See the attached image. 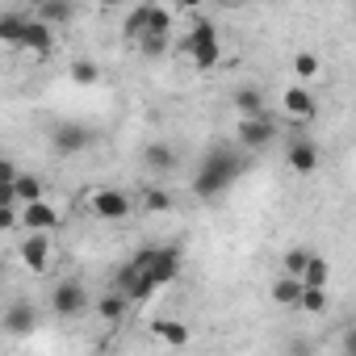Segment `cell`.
Here are the masks:
<instances>
[{"label": "cell", "mask_w": 356, "mask_h": 356, "mask_svg": "<svg viewBox=\"0 0 356 356\" xmlns=\"http://www.w3.org/2000/svg\"><path fill=\"white\" fill-rule=\"evenodd\" d=\"M248 151H239V147H210L206 155H202V163H197V176H193V197L197 202H214V197H222L239 176H243V168H248V159H243Z\"/></svg>", "instance_id": "obj_1"}, {"label": "cell", "mask_w": 356, "mask_h": 356, "mask_svg": "<svg viewBox=\"0 0 356 356\" xmlns=\"http://www.w3.org/2000/svg\"><path fill=\"white\" fill-rule=\"evenodd\" d=\"M130 268H138L155 289H163L181 277V248L176 243H147L130 256Z\"/></svg>", "instance_id": "obj_2"}, {"label": "cell", "mask_w": 356, "mask_h": 356, "mask_svg": "<svg viewBox=\"0 0 356 356\" xmlns=\"http://www.w3.org/2000/svg\"><path fill=\"white\" fill-rule=\"evenodd\" d=\"M181 51H185V55L193 59V67H202V72L218 67V63H222V38H218L214 22H197V26L185 34Z\"/></svg>", "instance_id": "obj_3"}, {"label": "cell", "mask_w": 356, "mask_h": 356, "mask_svg": "<svg viewBox=\"0 0 356 356\" xmlns=\"http://www.w3.org/2000/svg\"><path fill=\"white\" fill-rule=\"evenodd\" d=\"M277 134H281V126H277V118H273L268 109H264V113H256V118H239V130H235L239 151H248V155L268 151V147L277 143Z\"/></svg>", "instance_id": "obj_4"}, {"label": "cell", "mask_w": 356, "mask_h": 356, "mask_svg": "<svg viewBox=\"0 0 356 356\" xmlns=\"http://www.w3.org/2000/svg\"><path fill=\"white\" fill-rule=\"evenodd\" d=\"M92 143H97V130H92V126H84V122H59V126L51 130V151H55L59 159L84 155Z\"/></svg>", "instance_id": "obj_5"}, {"label": "cell", "mask_w": 356, "mask_h": 356, "mask_svg": "<svg viewBox=\"0 0 356 356\" xmlns=\"http://www.w3.org/2000/svg\"><path fill=\"white\" fill-rule=\"evenodd\" d=\"M130 210H134L130 193H122V189H113V185H101V189H92V197H88V214H92L97 222H126Z\"/></svg>", "instance_id": "obj_6"}, {"label": "cell", "mask_w": 356, "mask_h": 356, "mask_svg": "<svg viewBox=\"0 0 356 356\" xmlns=\"http://www.w3.org/2000/svg\"><path fill=\"white\" fill-rule=\"evenodd\" d=\"M51 310H55V318H80V314L88 310V289H84V281H80V277L55 281V289H51Z\"/></svg>", "instance_id": "obj_7"}, {"label": "cell", "mask_w": 356, "mask_h": 356, "mask_svg": "<svg viewBox=\"0 0 356 356\" xmlns=\"http://www.w3.org/2000/svg\"><path fill=\"white\" fill-rule=\"evenodd\" d=\"M17 227H26V231H59L63 227V214H59V206H51L47 197H38V202H22L17 206Z\"/></svg>", "instance_id": "obj_8"}, {"label": "cell", "mask_w": 356, "mask_h": 356, "mask_svg": "<svg viewBox=\"0 0 356 356\" xmlns=\"http://www.w3.org/2000/svg\"><path fill=\"white\" fill-rule=\"evenodd\" d=\"M285 163H289V172H298V176H314L318 163H323V151H318L314 138H289V143H285Z\"/></svg>", "instance_id": "obj_9"}, {"label": "cell", "mask_w": 356, "mask_h": 356, "mask_svg": "<svg viewBox=\"0 0 356 356\" xmlns=\"http://www.w3.org/2000/svg\"><path fill=\"white\" fill-rule=\"evenodd\" d=\"M17 51L22 55H51L55 51V26L42 22V17H26V30H22Z\"/></svg>", "instance_id": "obj_10"}, {"label": "cell", "mask_w": 356, "mask_h": 356, "mask_svg": "<svg viewBox=\"0 0 356 356\" xmlns=\"http://www.w3.org/2000/svg\"><path fill=\"white\" fill-rule=\"evenodd\" d=\"M17 256H22V264H26L30 273H47V268H51V256H55L51 235H47V231H30V235L22 239V248H17Z\"/></svg>", "instance_id": "obj_11"}, {"label": "cell", "mask_w": 356, "mask_h": 356, "mask_svg": "<svg viewBox=\"0 0 356 356\" xmlns=\"http://www.w3.org/2000/svg\"><path fill=\"white\" fill-rule=\"evenodd\" d=\"M0 327H5L9 335H30V331L38 327V310H34V302H26V298L9 302L5 314H0Z\"/></svg>", "instance_id": "obj_12"}, {"label": "cell", "mask_w": 356, "mask_h": 356, "mask_svg": "<svg viewBox=\"0 0 356 356\" xmlns=\"http://www.w3.org/2000/svg\"><path fill=\"white\" fill-rule=\"evenodd\" d=\"M281 109H285V118H289V122H310V118L318 113V105H314V97H310V88H306V84L285 88V92H281Z\"/></svg>", "instance_id": "obj_13"}, {"label": "cell", "mask_w": 356, "mask_h": 356, "mask_svg": "<svg viewBox=\"0 0 356 356\" xmlns=\"http://www.w3.org/2000/svg\"><path fill=\"white\" fill-rule=\"evenodd\" d=\"M231 105H235V113H239V118H256V113H264V109H268V101H264V88H256V84H243V88H235Z\"/></svg>", "instance_id": "obj_14"}, {"label": "cell", "mask_w": 356, "mask_h": 356, "mask_svg": "<svg viewBox=\"0 0 356 356\" xmlns=\"http://www.w3.org/2000/svg\"><path fill=\"white\" fill-rule=\"evenodd\" d=\"M143 163H147V172H155V176H168V172L176 168V147H172V143H147V151H143Z\"/></svg>", "instance_id": "obj_15"}, {"label": "cell", "mask_w": 356, "mask_h": 356, "mask_svg": "<svg viewBox=\"0 0 356 356\" xmlns=\"http://www.w3.org/2000/svg\"><path fill=\"white\" fill-rule=\"evenodd\" d=\"M97 314H101V323L118 327V323L130 314V298H126V293H118V289L109 285V293H101V302H97Z\"/></svg>", "instance_id": "obj_16"}, {"label": "cell", "mask_w": 356, "mask_h": 356, "mask_svg": "<svg viewBox=\"0 0 356 356\" xmlns=\"http://www.w3.org/2000/svg\"><path fill=\"white\" fill-rule=\"evenodd\" d=\"M26 9H5V13H0V47H13L17 51V42H22V30H26Z\"/></svg>", "instance_id": "obj_17"}, {"label": "cell", "mask_w": 356, "mask_h": 356, "mask_svg": "<svg viewBox=\"0 0 356 356\" xmlns=\"http://www.w3.org/2000/svg\"><path fill=\"white\" fill-rule=\"evenodd\" d=\"M151 335L168 348H189V323H172V318H155Z\"/></svg>", "instance_id": "obj_18"}, {"label": "cell", "mask_w": 356, "mask_h": 356, "mask_svg": "<svg viewBox=\"0 0 356 356\" xmlns=\"http://www.w3.org/2000/svg\"><path fill=\"white\" fill-rule=\"evenodd\" d=\"M293 310H302V314H314V318H323V314L331 310L327 285H302V293H298V306H293Z\"/></svg>", "instance_id": "obj_19"}, {"label": "cell", "mask_w": 356, "mask_h": 356, "mask_svg": "<svg viewBox=\"0 0 356 356\" xmlns=\"http://www.w3.org/2000/svg\"><path fill=\"white\" fill-rule=\"evenodd\" d=\"M268 293H273V302L277 306H298V293H302V277H289V273H281L273 285H268Z\"/></svg>", "instance_id": "obj_20"}, {"label": "cell", "mask_w": 356, "mask_h": 356, "mask_svg": "<svg viewBox=\"0 0 356 356\" xmlns=\"http://www.w3.org/2000/svg\"><path fill=\"white\" fill-rule=\"evenodd\" d=\"M34 5H38V17L51 22V26H67V22L76 17V5H72V0H34Z\"/></svg>", "instance_id": "obj_21"}, {"label": "cell", "mask_w": 356, "mask_h": 356, "mask_svg": "<svg viewBox=\"0 0 356 356\" xmlns=\"http://www.w3.org/2000/svg\"><path fill=\"white\" fill-rule=\"evenodd\" d=\"M13 193H17V206H22V202L47 197V185H42V176H34V172H17L13 176Z\"/></svg>", "instance_id": "obj_22"}, {"label": "cell", "mask_w": 356, "mask_h": 356, "mask_svg": "<svg viewBox=\"0 0 356 356\" xmlns=\"http://www.w3.org/2000/svg\"><path fill=\"white\" fill-rule=\"evenodd\" d=\"M134 42H138V55H143V59H159V55H168V47H172V38H168L163 30H143Z\"/></svg>", "instance_id": "obj_23"}, {"label": "cell", "mask_w": 356, "mask_h": 356, "mask_svg": "<svg viewBox=\"0 0 356 356\" xmlns=\"http://www.w3.org/2000/svg\"><path fill=\"white\" fill-rule=\"evenodd\" d=\"M327 281H331V260L318 256V252H310L306 268H302V285H327Z\"/></svg>", "instance_id": "obj_24"}, {"label": "cell", "mask_w": 356, "mask_h": 356, "mask_svg": "<svg viewBox=\"0 0 356 356\" xmlns=\"http://www.w3.org/2000/svg\"><path fill=\"white\" fill-rule=\"evenodd\" d=\"M151 13H155V5H138V9H130V17L122 22V34L134 42V38H138V34L151 26Z\"/></svg>", "instance_id": "obj_25"}, {"label": "cell", "mask_w": 356, "mask_h": 356, "mask_svg": "<svg viewBox=\"0 0 356 356\" xmlns=\"http://www.w3.org/2000/svg\"><path fill=\"white\" fill-rule=\"evenodd\" d=\"M67 76H72V84H80V88H92V84H101V67H97L92 59H76V63L67 67Z\"/></svg>", "instance_id": "obj_26"}, {"label": "cell", "mask_w": 356, "mask_h": 356, "mask_svg": "<svg viewBox=\"0 0 356 356\" xmlns=\"http://www.w3.org/2000/svg\"><path fill=\"white\" fill-rule=\"evenodd\" d=\"M172 206H176V202H172L168 189H159V185H147V189H143V210H147V214H168Z\"/></svg>", "instance_id": "obj_27"}, {"label": "cell", "mask_w": 356, "mask_h": 356, "mask_svg": "<svg viewBox=\"0 0 356 356\" xmlns=\"http://www.w3.org/2000/svg\"><path fill=\"white\" fill-rule=\"evenodd\" d=\"M318 72H323V63H318V55H314V51H298V55H293V76H298L302 84H310Z\"/></svg>", "instance_id": "obj_28"}, {"label": "cell", "mask_w": 356, "mask_h": 356, "mask_svg": "<svg viewBox=\"0 0 356 356\" xmlns=\"http://www.w3.org/2000/svg\"><path fill=\"white\" fill-rule=\"evenodd\" d=\"M306 256H310V248H289V252H285V260H281V273H289V277H302V268H306Z\"/></svg>", "instance_id": "obj_29"}, {"label": "cell", "mask_w": 356, "mask_h": 356, "mask_svg": "<svg viewBox=\"0 0 356 356\" xmlns=\"http://www.w3.org/2000/svg\"><path fill=\"white\" fill-rule=\"evenodd\" d=\"M17 227V206H0V235Z\"/></svg>", "instance_id": "obj_30"}, {"label": "cell", "mask_w": 356, "mask_h": 356, "mask_svg": "<svg viewBox=\"0 0 356 356\" xmlns=\"http://www.w3.org/2000/svg\"><path fill=\"white\" fill-rule=\"evenodd\" d=\"M13 176H17V163L9 155H0V185H13Z\"/></svg>", "instance_id": "obj_31"}, {"label": "cell", "mask_w": 356, "mask_h": 356, "mask_svg": "<svg viewBox=\"0 0 356 356\" xmlns=\"http://www.w3.org/2000/svg\"><path fill=\"white\" fill-rule=\"evenodd\" d=\"M0 206H17V193H13V185H0Z\"/></svg>", "instance_id": "obj_32"}, {"label": "cell", "mask_w": 356, "mask_h": 356, "mask_svg": "<svg viewBox=\"0 0 356 356\" xmlns=\"http://www.w3.org/2000/svg\"><path fill=\"white\" fill-rule=\"evenodd\" d=\"M202 0H176V9H197Z\"/></svg>", "instance_id": "obj_33"}, {"label": "cell", "mask_w": 356, "mask_h": 356, "mask_svg": "<svg viewBox=\"0 0 356 356\" xmlns=\"http://www.w3.org/2000/svg\"><path fill=\"white\" fill-rule=\"evenodd\" d=\"M5 5H13V9H26V5H34V0H5Z\"/></svg>", "instance_id": "obj_34"}, {"label": "cell", "mask_w": 356, "mask_h": 356, "mask_svg": "<svg viewBox=\"0 0 356 356\" xmlns=\"http://www.w3.org/2000/svg\"><path fill=\"white\" fill-rule=\"evenodd\" d=\"M101 5H109V9H118V5H130V0H101Z\"/></svg>", "instance_id": "obj_35"}]
</instances>
